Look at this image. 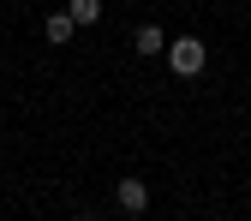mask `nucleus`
Wrapping results in <instances>:
<instances>
[{
    "label": "nucleus",
    "mask_w": 251,
    "mask_h": 221,
    "mask_svg": "<svg viewBox=\"0 0 251 221\" xmlns=\"http://www.w3.org/2000/svg\"><path fill=\"white\" fill-rule=\"evenodd\" d=\"M168 66H174V78H198V72H203V42H198V36H179V42L168 48Z\"/></svg>",
    "instance_id": "nucleus-1"
},
{
    "label": "nucleus",
    "mask_w": 251,
    "mask_h": 221,
    "mask_svg": "<svg viewBox=\"0 0 251 221\" xmlns=\"http://www.w3.org/2000/svg\"><path fill=\"white\" fill-rule=\"evenodd\" d=\"M114 197H120L126 215H138V209L150 203V185H144V179H120V192H114Z\"/></svg>",
    "instance_id": "nucleus-2"
},
{
    "label": "nucleus",
    "mask_w": 251,
    "mask_h": 221,
    "mask_svg": "<svg viewBox=\"0 0 251 221\" xmlns=\"http://www.w3.org/2000/svg\"><path fill=\"white\" fill-rule=\"evenodd\" d=\"M42 30H48V42H72L78 18H72V12H48V24H42Z\"/></svg>",
    "instance_id": "nucleus-3"
},
{
    "label": "nucleus",
    "mask_w": 251,
    "mask_h": 221,
    "mask_svg": "<svg viewBox=\"0 0 251 221\" xmlns=\"http://www.w3.org/2000/svg\"><path fill=\"white\" fill-rule=\"evenodd\" d=\"M132 48H138V54H162L168 42H162V30H155V24H138V36H132Z\"/></svg>",
    "instance_id": "nucleus-4"
},
{
    "label": "nucleus",
    "mask_w": 251,
    "mask_h": 221,
    "mask_svg": "<svg viewBox=\"0 0 251 221\" xmlns=\"http://www.w3.org/2000/svg\"><path fill=\"white\" fill-rule=\"evenodd\" d=\"M66 12H72L78 24H96V18H102V0H72V6H66Z\"/></svg>",
    "instance_id": "nucleus-5"
},
{
    "label": "nucleus",
    "mask_w": 251,
    "mask_h": 221,
    "mask_svg": "<svg viewBox=\"0 0 251 221\" xmlns=\"http://www.w3.org/2000/svg\"><path fill=\"white\" fill-rule=\"evenodd\" d=\"M72 221H90V215H72Z\"/></svg>",
    "instance_id": "nucleus-6"
}]
</instances>
